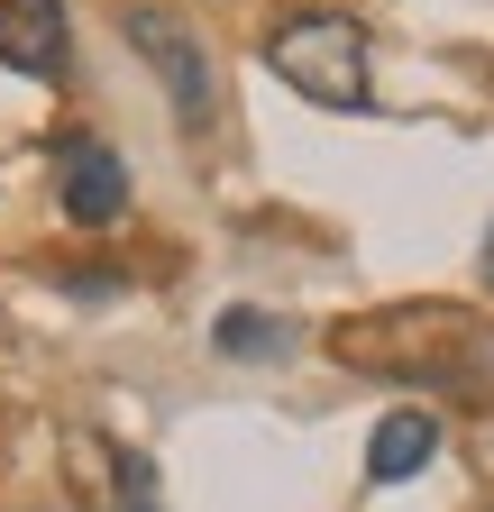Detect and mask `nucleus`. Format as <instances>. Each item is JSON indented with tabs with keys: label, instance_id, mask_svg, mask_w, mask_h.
Instances as JSON below:
<instances>
[{
	"label": "nucleus",
	"instance_id": "obj_6",
	"mask_svg": "<svg viewBox=\"0 0 494 512\" xmlns=\"http://www.w3.org/2000/svg\"><path fill=\"white\" fill-rule=\"evenodd\" d=\"M430 458H440V421L403 403V412L376 421V439H366V485H412Z\"/></svg>",
	"mask_w": 494,
	"mask_h": 512
},
{
	"label": "nucleus",
	"instance_id": "obj_3",
	"mask_svg": "<svg viewBox=\"0 0 494 512\" xmlns=\"http://www.w3.org/2000/svg\"><path fill=\"white\" fill-rule=\"evenodd\" d=\"M119 37H129V55H138L147 74L165 83V101H174V119H183V138H202V128L220 119V83H211V55H202V37L183 28L174 10H156V0L119 10Z\"/></svg>",
	"mask_w": 494,
	"mask_h": 512
},
{
	"label": "nucleus",
	"instance_id": "obj_5",
	"mask_svg": "<svg viewBox=\"0 0 494 512\" xmlns=\"http://www.w3.org/2000/svg\"><path fill=\"white\" fill-rule=\"evenodd\" d=\"M0 64L28 83L65 74V0H0Z\"/></svg>",
	"mask_w": 494,
	"mask_h": 512
},
{
	"label": "nucleus",
	"instance_id": "obj_7",
	"mask_svg": "<svg viewBox=\"0 0 494 512\" xmlns=\"http://www.w3.org/2000/svg\"><path fill=\"white\" fill-rule=\"evenodd\" d=\"M211 348L220 357H293V320H275V311H247V302H229L220 320H211Z\"/></svg>",
	"mask_w": 494,
	"mask_h": 512
},
{
	"label": "nucleus",
	"instance_id": "obj_2",
	"mask_svg": "<svg viewBox=\"0 0 494 512\" xmlns=\"http://www.w3.org/2000/svg\"><path fill=\"white\" fill-rule=\"evenodd\" d=\"M266 64L321 110H376V83H366V28L348 10H293L266 37Z\"/></svg>",
	"mask_w": 494,
	"mask_h": 512
},
{
	"label": "nucleus",
	"instance_id": "obj_9",
	"mask_svg": "<svg viewBox=\"0 0 494 512\" xmlns=\"http://www.w3.org/2000/svg\"><path fill=\"white\" fill-rule=\"evenodd\" d=\"M476 266H485V284H494V229H485V256H476Z\"/></svg>",
	"mask_w": 494,
	"mask_h": 512
},
{
	"label": "nucleus",
	"instance_id": "obj_4",
	"mask_svg": "<svg viewBox=\"0 0 494 512\" xmlns=\"http://www.w3.org/2000/svg\"><path fill=\"white\" fill-rule=\"evenodd\" d=\"M55 202H65L74 229H110L119 211H129V165H119L101 138H74L65 156H55Z\"/></svg>",
	"mask_w": 494,
	"mask_h": 512
},
{
	"label": "nucleus",
	"instance_id": "obj_8",
	"mask_svg": "<svg viewBox=\"0 0 494 512\" xmlns=\"http://www.w3.org/2000/svg\"><path fill=\"white\" fill-rule=\"evenodd\" d=\"M110 485H119V512H156V467L138 448H110Z\"/></svg>",
	"mask_w": 494,
	"mask_h": 512
},
{
	"label": "nucleus",
	"instance_id": "obj_1",
	"mask_svg": "<svg viewBox=\"0 0 494 512\" xmlns=\"http://www.w3.org/2000/svg\"><path fill=\"white\" fill-rule=\"evenodd\" d=\"M339 357L366 366V375H394V384H449V394H467V403H494V320L449 311V302L348 320Z\"/></svg>",
	"mask_w": 494,
	"mask_h": 512
}]
</instances>
